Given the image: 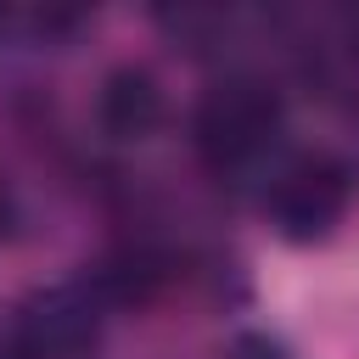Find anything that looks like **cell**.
I'll list each match as a JSON object with an SVG mask.
<instances>
[{
	"instance_id": "cell-5",
	"label": "cell",
	"mask_w": 359,
	"mask_h": 359,
	"mask_svg": "<svg viewBox=\"0 0 359 359\" xmlns=\"http://www.w3.org/2000/svg\"><path fill=\"white\" fill-rule=\"evenodd\" d=\"M230 359H292V353H286L275 337H264V331H247V337H236Z\"/></svg>"
},
{
	"instance_id": "cell-1",
	"label": "cell",
	"mask_w": 359,
	"mask_h": 359,
	"mask_svg": "<svg viewBox=\"0 0 359 359\" xmlns=\"http://www.w3.org/2000/svg\"><path fill=\"white\" fill-rule=\"evenodd\" d=\"M280 95L264 79H224L202 95L196 107V151L213 174H241L252 163L269 157V146L280 140Z\"/></svg>"
},
{
	"instance_id": "cell-6",
	"label": "cell",
	"mask_w": 359,
	"mask_h": 359,
	"mask_svg": "<svg viewBox=\"0 0 359 359\" xmlns=\"http://www.w3.org/2000/svg\"><path fill=\"white\" fill-rule=\"evenodd\" d=\"M6 219H11V202H6V191H0V236H6Z\"/></svg>"
},
{
	"instance_id": "cell-4",
	"label": "cell",
	"mask_w": 359,
	"mask_h": 359,
	"mask_svg": "<svg viewBox=\"0 0 359 359\" xmlns=\"http://www.w3.org/2000/svg\"><path fill=\"white\" fill-rule=\"evenodd\" d=\"M95 118L112 140H146L163 123V84L146 67H112L101 95H95Z\"/></svg>"
},
{
	"instance_id": "cell-3",
	"label": "cell",
	"mask_w": 359,
	"mask_h": 359,
	"mask_svg": "<svg viewBox=\"0 0 359 359\" xmlns=\"http://www.w3.org/2000/svg\"><path fill=\"white\" fill-rule=\"evenodd\" d=\"M353 202V168L331 151L292 157L269 185V224L286 241H325Z\"/></svg>"
},
{
	"instance_id": "cell-7",
	"label": "cell",
	"mask_w": 359,
	"mask_h": 359,
	"mask_svg": "<svg viewBox=\"0 0 359 359\" xmlns=\"http://www.w3.org/2000/svg\"><path fill=\"white\" fill-rule=\"evenodd\" d=\"M0 359H6V353H0Z\"/></svg>"
},
{
	"instance_id": "cell-2",
	"label": "cell",
	"mask_w": 359,
	"mask_h": 359,
	"mask_svg": "<svg viewBox=\"0 0 359 359\" xmlns=\"http://www.w3.org/2000/svg\"><path fill=\"white\" fill-rule=\"evenodd\" d=\"M107 331V303L90 280H56L17 303L6 359H95Z\"/></svg>"
}]
</instances>
